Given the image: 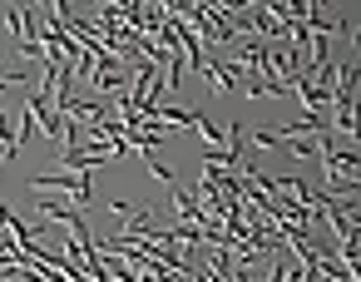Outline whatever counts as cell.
I'll list each match as a JSON object with an SVG mask.
<instances>
[{
    "label": "cell",
    "mask_w": 361,
    "mask_h": 282,
    "mask_svg": "<svg viewBox=\"0 0 361 282\" xmlns=\"http://www.w3.org/2000/svg\"><path fill=\"white\" fill-rule=\"evenodd\" d=\"M0 90H11V75H0Z\"/></svg>",
    "instance_id": "cell-5"
},
{
    "label": "cell",
    "mask_w": 361,
    "mask_h": 282,
    "mask_svg": "<svg viewBox=\"0 0 361 282\" xmlns=\"http://www.w3.org/2000/svg\"><path fill=\"white\" fill-rule=\"evenodd\" d=\"M331 124H336L341 134H356V114H351V109H336V114H331Z\"/></svg>",
    "instance_id": "cell-3"
},
{
    "label": "cell",
    "mask_w": 361,
    "mask_h": 282,
    "mask_svg": "<svg viewBox=\"0 0 361 282\" xmlns=\"http://www.w3.org/2000/svg\"><path fill=\"white\" fill-rule=\"evenodd\" d=\"M25 114H30V119H35V129H45L50 139H65V124H60V114L50 109V94H40V90H35V94H30V104H25Z\"/></svg>",
    "instance_id": "cell-2"
},
{
    "label": "cell",
    "mask_w": 361,
    "mask_h": 282,
    "mask_svg": "<svg viewBox=\"0 0 361 282\" xmlns=\"http://www.w3.org/2000/svg\"><path fill=\"white\" fill-rule=\"evenodd\" d=\"M272 144H277L272 129H257V134H252V149H272Z\"/></svg>",
    "instance_id": "cell-4"
},
{
    "label": "cell",
    "mask_w": 361,
    "mask_h": 282,
    "mask_svg": "<svg viewBox=\"0 0 361 282\" xmlns=\"http://www.w3.org/2000/svg\"><path fill=\"white\" fill-rule=\"evenodd\" d=\"M30 188H35V193L55 188V193H65L75 208H90V203H94V173H35Z\"/></svg>",
    "instance_id": "cell-1"
}]
</instances>
